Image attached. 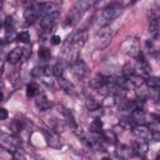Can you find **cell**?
<instances>
[{"instance_id":"1","label":"cell","mask_w":160,"mask_h":160,"mask_svg":"<svg viewBox=\"0 0 160 160\" xmlns=\"http://www.w3.org/2000/svg\"><path fill=\"white\" fill-rule=\"evenodd\" d=\"M120 11H121V6H120L119 4L112 2V4L108 5L106 8L102 9V11L99 14V16H98V19H96L98 26H99L100 29L109 26V24L119 15Z\"/></svg>"},{"instance_id":"2","label":"cell","mask_w":160,"mask_h":160,"mask_svg":"<svg viewBox=\"0 0 160 160\" xmlns=\"http://www.w3.org/2000/svg\"><path fill=\"white\" fill-rule=\"evenodd\" d=\"M120 49H121V51H122L126 56L132 58V59H136V58L141 54V50H140V41H139V39L135 38V36H129V38H126V39L122 41Z\"/></svg>"},{"instance_id":"3","label":"cell","mask_w":160,"mask_h":160,"mask_svg":"<svg viewBox=\"0 0 160 160\" xmlns=\"http://www.w3.org/2000/svg\"><path fill=\"white\" fill-rule=\"evenodd\" d=\"M112 29L110 26H106V28H101L96 34H95V38H94V44H95V48L98 50H104L105 48L109 46V44L111 42L112 40Z\"/></svg>"},{"instance_id":"4","label":"cell","mask_w":160,"mask_h":160,"mask_svg":"<svg viewBox=\"0 0 160 160\" xmlns=\"http://www.w3.org/2000/svg\"><path fill=\"white\" fill-rule=\"evenodd\" d=\"M92 5H95V1H85V0L78 1V2L74 5V8H72L71 14L69 15V18H68L69 21H68L66 24H74V22H76V21L82 16V14H84L85 11H88Z\"/></svg>"},{"instance_id":"5","label":"cell","mask_w":160,"mask_h":160,"mask_svg":"<svg viewBox=\"0 0 160 160\" xmlns=\"http://www.w3.org/2000/svg\"><path fill=\"white\" fill-rule=\"evenodd\" d=\"M0 144H1L2 149L10 151L11 154L14 151H16L19 148H21V140L16 135H14V134L10 135V134L2 132L0 135Z\"/></svg>"},{"instance_id":"6","label":"cell","mask_w":160,"mask_h":160,"mask_svg":"<svg viewBox=\"0 0 160 160\" xmlns=\"http://www.w3.org/2000/svg\"><path fill=\"white\" fill-rule=\"evenodd\" d=\"M40 4H30L25 11H24V19L26 21V24H34L36 20H39V16H40Z\"/></svg>"},{"instance_id":"7","label":"cell","mask_w":160,"mask_h":160,"mask_svg":"<svg viewBox=\"0 0 160 160\" xmlns=\"http://www.w3.org/2000/svg\"><path fill=\"white\" fill-rule=\"evenodd\" d=\"M42 134H44L45 140H46V142L50 148L60 149L62 146V142H61V139H60L59 134L55 132L52 129H42Z\"/></svg>"},{"instance_id":"8","label":"cell","mask_w":160,"mask_h":160,"mask_svg":"<svg viewBox=\"0 0 160 160\" xmlns=\"http://www.w3.org/2000/svg\"><path fill=\"white\" fill-rule=\"evenodd\" d=\"M149 34L154 40L160 39V19L154 11L149 16Z\"/></svg>"},{"instance_id":"9","label":"cell","mask_w":160,"mask_h":160,"mask_svg":"<svg viewBox=\"0 0 160 160\" xmlns=\"http://www.w3.org/2000/svg\"><path fill=\"white\" fill-rule=\"evenodd\" d=\"M59 15H60V12H49V14L42 15V18L40 19V29H41V31L46 32L50 29H52V26L55 25V22L59 19Z\"/></svg>"},{"instance_id":"10","label":"cell","mask_w":160,"mask_h":160,"mask_svg":"<svg viewBox=\"0 0 160 160\" xmlns=\"http://www.w3.org/2000/svg\"><path fill=\"white\" fill-rule=\"evenodd\" d=\"M71 70H72V74L75 75V78H78L79 80H82L89 72V68L82 59L75 60L71 64Z\"/></svg>"},{"instance_id":"11","label":"cell","mask_w":160,"mask_h":160,"mask_svg":"<svg viewBox=\"0 0 160 160\" xmlns=\"http://www.w3.org/2000/svg\"><path fill=\"white\" fill-rule=\"evenodd\" d=\"M151 130L146 126V125H135L132 128V134L138 138V139H142L145 141L151 139Z\"/></svg>"},{"instance_id":"12","label":"cell","mask_w":160,"mask_h":160,"mask_svg":"<svg viewBox=\"0 0 160 160\" xmlns=\"http://www.w3.org/2000/svg\"><path fill=\"white\" fill-rule=\"evenodd\" d=\"M134 152L136 155H139L140 158H145V155L148 154V150H149V146H148V141L142 140V139H138L135 142H134V148H132Z\"/></svg>"},{"instance_id":"13","label":"cell","mask_w":160,"mask_h":160,"mask_svg":"<svg viewBox=\"0 0 160 160\" xmlns=\"http://www.w3.org/2000/svg\"><path fill=\"white\" fill-rule=\"evenodd\" d=\"M115 154L118 158H120L121 160H129L130 158H132V155L135 154L134 150L126 145H119L115 150Z\"/></svg>"},{"instance_id":"14","label":"cell","mask_w":160,"mask_h":160,"mask_svg":"<svg viewBox=\"0 0 160 160\" xmlns=\"http://www.w3.org/2000/svg\"><path fill=\"white\" fill-rule=\"evenodd\" d=\"M51 101L44 95V94H39L35 99V106L40 110V111H46L51 108Z\"/></svg>"},{"instance_id":"15","label":"cell","mask_w":160,"mask_h":160,"mask_svg":"<svg viewBox=\"0 0 160 160\" xmlns=\"http://www.w3.org/2000/svg\"><path fill=\"white\" fill-rule=\"evenodd\" d=\"M24 51L25 50L22 48H15L14 50H11L10 54L8 55V62L9 64H12V65L18 64L24 58Z\"/></svg>"},{"instance_id":"16","label":"cell","mask_w":160,"mask_h":160,"mask_svg":"<svg viewBox=\"0 0 160 160\" xmlns=\"http://www.w3.org/2000/svg\"><path fill=\"white\" fill-rule=\"evenodd\" d=\"M136 60H138V65H139V72H140L142 76H148V75L150 74L151 68H150L149 62L146 61V59L144 58L142 52L136 58Z\"/></svg>"},{"instance_id":"17","label":"cell","mask_w":160,"mask_h":160,"mask_svg":"<svg viewBox=\"0 0 160 160\" xmlns=\"http://www.w3.org/2000/svg\"><path fill=\"white\" fill-rule=\"evenodd\" d=\"M59 111L61 112L62 118L65 119V121L68 122V125H69L71 129H74V128L78 125V124H76V121H75V119H74L72 112H71L69 109H66V108H64V106H59Z\"/></svg>"},{"instance_id":"18","label":"cell","mask_w":160,"mask_h":160,"mask_svg":"<svg viewBox=\"0 0 160 160\" xmlns=\"http://www.w3.org/2000/svg\"><path fill=\"white\" fill-rule=\"evenodd\" d=\"M60 4L59 2H44V4H40V10L41 12L45 14H49V12H60Z\"/></svg>"},{"instance_id":"19","label":"cell","mask_w":160,"mask_h":160,"mask_svg":"<svg viewBox=\"0 0 160 160\" xmlns=\"http://www.w3.org/2000/svg\"><path fill=\"white\" fill-rule=\"evenodd\" d=\"M146 119V114L144 109H135L131 111V120L132 122H136L138 125H144V121Z\"/></svg>"},{"instance_id":"20","label":"cell","mask_w":160,"mask_h":160,"mask_svg":"<svg viewBox=\"0 0 160 160\" xmlns=\"http://www.w3.org/2000/svg\"><path fill=\"white\" fill-rule=\"evenodd\" d=\"M145 46H146V49H148V52L151 55V56H154V58H156V59H160V49L152 42V40H146L145 41Z\"/></svg>"},{"instance_id":"21","label":"cell","mask_w":160,"mask_h":160,"mask_svg":"<svg viewBox=\"0 0 160 160\" xmlns=\"http://www.w3.org/2000/svg\"><path fill=\"white\" fill-rule=\"evenodd\" d=\"M59 86L68 94H74L75 92V86L66 79L64 78H59Z\"/></svg>"},{"instance_id":"22","label":"cell","mask_w":160,"mask_h":160,"mask_svg":"<svg viewBox=\"0 0 160 160\" xmlns=\"http://www.w3.org/2000/svg\"><path fill=\"white\" fill-rule=\"evenodd\" d=\"M145 82H146V85H148L149 89L160 91V78H158V76H149L145 80Z\"/></svg>"},{"instance_id":"23","label":"cell","mask_w":160,"mask_h":160,"mask_svg":"<svg viewBox=\"0 0 160 160\" xmlns=\"http://www.w3.org/2000/svg\"><path fill=\"white\" fill-rule=\"evenodd\" d=\"M64 70H65V64L62 60L58 61L54 66H52V74L59 79V78H62V74H64Z\"/></svg>"},{"instance_id":"24","label":"cell","mask_w":160,"mask_h":160,"mask_svg":"<svg viewBox=\"0 0 160 160\" xmlns=\"http://www.w3.org/2000/svg\"><path fill=\"white\" fill-rule=\"evenodd\" d=\"M122 74H124V76H126L128 79L131 78V76H134V75H138L136 69H135L131 64H126V65L122 68ZM139 75H140V74H139Z\"/></svg>"},{"instance_id":"25","label":"cell","mask_w":160,"mask_h":160,"mask_svg":"<svg viewBox=\"0 0 160 160\" xmlns=\"http://www.w3.org/2000/svg\"><path fill=\"white\" fill-rule=\"evenodd\" d=\"M101 136H102L104 140H106L109 142H112V144L116 142V135H115V132L112 130H104L101 132Z\"/></svg>"},{"instance_id":"26","label":"cell","mask_w":160,"mask_h":160,"mask_svg":"<svg viewBox=\"0 0 160 160\" xmlns=\"http://www.w3.org/2000/svg\"><path fill=\"white\" fill-rule=\"evenodd\" d=\"M26 95L29 98H32V96L39 95V88H38V85L34 84V82L28 84V86H26Z\"/></svg>"},{"instance_id":"27","label":"cell","mask_w":160,"mask_h":160,"mask_svg":"<svg viewBox=\"0 0 160 160\" xmlns=\"http://www.w3.org/2000/svg\"><path fill=\"white\" fill-rule=\"evenodd\" d=\"M24 128V121L22 120H19V119H15L12 122H11V130H12V134H18Z\"/></svg>"},{"instance_id":"28","label":"cell","mask_w":160,"mask_h":160,"mask_svg":"<svg viewBox=\"0 0 160 160\" xmlns=\"http://www.w3.org/2000/svg\"><path fill=\"white\" fill-rule=\"evenodd\" d=\"M90 129L94 132H102V121L100 119H94L90 124Z\"/></svg>"},{"instance_id":"29","label":"cell","mask_w":160,"mask_h":160,"mask_svg":"<svg viewBox=\"0 0 160 160\" xmlns=\"http://www.w3.org/2000/svg\"><path fill=\"white\" fill-rule=\"evenodd\" d=\"M85 105H86V108H88L89 111H94V110H96V109L100 108L99 102L95 99H92V98H88L86 101H85Z\"/></svg>"},{"instance_id":"30","label":"cell","mask_w":160,"mask_h":160,"mask_svg":"<svg viewBox=\"0 0 160 160\" xmlns=\"http://www.w3.org/2000/svg\"><path fill=\"white\" fill-rule=\"evenodd\" d=\"M38 54H39L40 60H42V61H48V60H50V58H51V52H50V50H48L46 48H40Z\"/></svg>"},{"instance_id":"31","label":"cell","mask_w":160,"mask_h":160,"mask_svg":"<svg viewBox=\"0 0 160 160\" xmlns=\"http://www.w3.org/2000/svg\"><path fill=\"white\" fill-rule=\"evenodd\" d=\"M16 40L18 41H20V42H29L30 41V34L26 31V30H24V31H20L18 35H16Z\"/></svg>"},{"instance_id":"32","label":"cell","mask_w":160,"mask_h":160,"mask_svg":"<svg viewBox=\"0 0 160 160\" xmlns=\"http://www.w3.org/2000/svg\"><path fill=\"white\" fill-rule=\"evenodd\" d=\"M12 158H14V160H26V155L21 148H19L16 151L12 152Z\"/></svg>"},{"instance_id":"33","label":"cell","mask_w":160,"mask_h":160,"mask_svg":"<svg viewBox=\"0 0 160 160\" xmlns=\"http://www.w3.org/2000/svg\"><path fill=\"white\" fill-rule=\"evenodd\" d=\"M151 140H154V141H160V131L154 130V131L151 132Z\"/></svg>"},{"instance_id":"34","label":"cell","mask_w":160,"mask_h":160,"mask_svg":"<svg viewBox=\"0 0 160 160\" xmlns=\"http://www.w3.org/2000/svg\"><path fill=\"white\" fill-rule=\"evenodd\" d=\"M60 41H61V39H60V36H58V35H54V36L51 38V44H52V45H58V44H60Z\"/></svg>"},{"instance_id":"35","label":"cell","mask_w":160,"mask_h":160,"mask_svg":"<svg viewBox=\"0 0 160 160\" xmlns=\"http://www.w3.org/2000/svg\"><path fill=\"white\" fill-rule=\"evenodd\" d=\"M6 118H8V111H6V109L1 108V109H0V119H1V120H5Z\"/></svg>"},{"instance_id":"36","label":"cell","mask_w":160,"mask_h":160,"mask_svg":"<svg viewBox=\"0 0 160 160\" xmlns=\"http://www.w3.org/2000/svg\"><path fill=\"white\" fill-rule=\"evenodd\" d=\"M35 160H44V159H41V158H39V156H35Z\"/></svg>"},{"instance_id":"37","label":"cell","mask_w":160,"mask_h":160,"mask_svg":"<svg viewBox=\"0 0 160 160\" xmlns=\"http://www.w3.org/2000/svg\"><path fill=\"white\" fill-rule=\"evenodd\" d=\"M101 160H111V159H110V158H102Z\"/></svg>"},{"instance_id":"38","label":"cell","mask_w":160,"mask_h":160,"mask_svg":"<svg viewBox=\"0 0 160 160\" xmlns=\"http://www.w3.org/2000/svg\"><path fill=\"white\" fill-rule=\"evenodd\" d=\"M158 101L160 102V91H159V95H158Z\"/></svg>"}]
</instances>
